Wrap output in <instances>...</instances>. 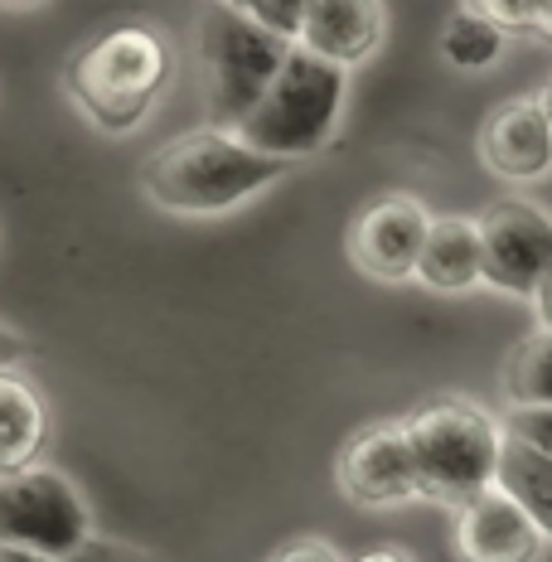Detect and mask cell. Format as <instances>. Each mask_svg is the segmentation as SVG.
<instances>
[{
  "label": "cell",
  "mask_w": 552,
  "mask_h": 562,
  "mask_svg": "<svg viewBox=\"0 0 552 562\" xmlns=\"http://www.w3.org/2000/svg\"><path fill=\"white\" fill-rule=\"evenodd\" d=\"M354 562H413L403 553V548H393V543H383V548H369V553H359Z\"/></svg>",
  "instance_id": "25"
},
{
  "label": "cell",
  "mask_w": 552,
  "mask_h": 562,
  "mask_svg": "<svg viewBox=\"0 0 552 562\" xmlns=\"http://www.w3.org/2000/svg\"><path fill=\"white\" fill-rule=\"evenodd\" d=\"M170 74L174 54L166 34L156 25H140V20H122V25L92 34L68 58L64 88L98 132L132 136L160 102V92L170 88Z\"/></svg>",
  "instance_id": "2"
},
{
  "label": "cell",
  "mask_w": 552,
  "mask_h": 562,
  "mask_svg": "<svg viewBox=\"0 0 552 562\" xmlns=\"http://www.w3.org/2000/svg\"><path fill=\"white\" fill-rule=\"evenodd\" d=\"M499 389L509 407H552V330L538 325L504 355Z\"/></svg>",
  "instance_id": "16"
},
{
  "label": "cell",
  "mask_w": 552,
  "mask_h": 562,
  "mask_svg": "<svg viewBox=\"0 0 552 562\" xmlns=\"http://www.w3.org/2000/svg\"><path fill=\"white\" fill-rule=\"evenodd\" d=\"M413 281H421L427 291H441V296L480 286V281H485V248H480L475 218H465V214L431 218L427 243H421V252H417Z\"/></svg>",
  "instance_id": "13"
},
{
  "label": "cell",
  "mask_w": 552,
  "mask_h": 562,
  "mask_svg": "<svg viewBox=\"0 0 552 562\" xmlns=\"http://www.w3.org/2000/svg\"><path fill=\"white\" fill-rule=\"evenodd\" d=\"M272 562H345L335 553V543H325V538H291L286 548H277Z\"/></svg>",
  "instance_id": "22"
},
{
  "label": "cell",
  "mask_w": 552,
  "mask_h": 562,
  "mask_svg": "<svg viewBox=\"0 0 552 562\" xmlns=\"http://www.w3.org/2000/svg\"><path fill=\"white\" fill-rule=\"evenodd\" d=\"M480 166L509 184H533L552 175V122L538 108V98H519V102H499L485 116L475 136Z\"/></svg>",
  "instance_id": "10"
},
{
  "label": "cell",
  "mask_w": 552,
  "mask_h": 562,
  "mask_svg": "<svg viewBox=\"0 0 552 562\" xmlns=\"http://www.w3.org/2000/svg\"><path fill=\"white\" fill-rule=\"evenodd\" d=\"M291 170V160L262 156L248 140L218 126H199L166 140L140 160V194L166 214H228L243 199L262 194Z\"/></svg>",
  "instance_id": "1"
},
{
  "label": "cell",
  "mask_w": 552,
  "mask_h": 562,
  "mask_svg": "<svg viewBox=\"0 0 552 562\" xmlns=\"http://www.w3.org/2000/svg\"><path fill=\"white\" fill-rule=\"evenodd\" d=\"M543 543L548 538L538 533V524L499 485L455 509V558L461 562H538Z\"/></svg>",
  "instance_id": "11"
},
{
  "label": "cell",
  "mask_w": 552,
  "mask_h": 562,
  "mask_svg": "<svg viewBox=\"0 0 552 562\" xmlns=\"http://www.w3.org/2000/svg\"><path fill=\"white\" fill-rule=\"evenodd\" d=\"M49 437V407L20 369L0 373V475H15L40 461Z\"/></svg>",
  "instance_id": "14"
},
{
  "label": "cell",
  "mask_w": 552,
  "mask_h": 562,
  "mask_svg": "<svg viewBox=\"0 0 552 562\" xmlns=\"http://www.w3.org/2000/svg\"><path fill=\"white\" fill-rule=\"evenodd\" d=\"M83 538H92V514L83 490L64 471L34 461L15 475H0V543L5 548L68 558Z\"/></svg>",
  "instance_id": "6"
},
{
  "label": "cell",
  "mask_w": 552,
  "mask_h": 562,
  "mask_svg": "<svg viewBox=\"0 0 552 562\" xmlns=\"http://www.w3.org/2000/svg\"><path fill=\"white\" fill-rule=\"evenodd\" d=\"M431 214L417 194H379L349 224V262L369 281H413Z\"/></svg>",
  "instance_id": "9"
},
{
  "label": "cell",
  "mask_w": 552,
  "mask_h": 562,
  "mask_svg": "<svg viewBox=\"0 0 552 562\" xmlns=\"http://www.w3.org/2000/svg\"><path fill=\"white\" fill-rule=\"evenodd\" d=\"M548 20H552V0H548ZM548 40H552V25H548Z\"/></svg>",
  "instance_id": "29"
},
{
  "label": "cell",
  "mask_w": 552,
  "mask_h": 562,
  "mask_svg": "<svg viewBox=\"0 0 552 562\" xmlns=\"http://www.w3.org/2000/svg\"><path fill=\"white\" fill-rule=\"evenodd\" d=\"M296 44L339 68H359L383 44V0H305Z\"/></svg>",
  "instance_id": "12"
},
{
  "label": "cell",
  "mask_w": 552,
  "mask_h": 562,
  "mask_svg": "<svg viewBox=\"0 0 552 562\" xmlns=\"http://www.w3.org/2000/svg\"><path fill=\"white\" fill-rule=\"evenodd\" d=\"M335 480L345 490V499H354L363 509H393L421 499L417 456L413 441H407L403 417L359 427L335 456Z\"/></svg>",
  "instance_id": "8"
},
{
  "label": "cell",
  "mask_w": 552,
  "mask_h": 562,
  "mask_svg": "<svg viewBox=\"0 0 552 562\" xmlns=\"http://www.w3.org/2000/svg\"><path fill=\"white\" fill-rule=\"evenodd\" d=\"M286 49H291V40H281L267 25H257L252 15L214 0L194 25L199 112H204V126L238 132L243 116L257 108V98L277 78Z\"/></svg>",
  "instance_id": "5"
},
{
  "label": "cell",
  "mask_w": 552,
  "mask_h": 562,
  "mask_svg": "<svg viewBox=\"0 0 552 562\" xmlns=\"http://www.w3.org/2000/svg\"><path fill=\"white\" fill-rule=\"evenodd\" d=\"M34 355V345L20 330H10V325H0V373L5 369H20L25 359Z\"/></svg>",
  "instance_id": "23"
},
{
  "label": "cell",
  "mask_w": 552,
  "mask_h": 562,
  "mask_svg": "<svg viewBox=\"0 0 552 562\" xmlns=\"http://www.w3.org/2000/svg\"><path fill=\"white\" fill-rule=\"evenodd\" d=\"M509 437L528 441L533 451H548L552 456V407H509L499 422Z\"/></svg>",
  "instance_id": "20"
},
{
  "label": "cell",
  "mask_w": 552,
  "mask_h": 562,
  "mask_svg": "<svg viewBox=\"0 0 552 562\" xmlns=\"http://www.w3.org/2000/svg\"><path fill=\"white\" fill-rule=\"evenodd\" d=\"M0 562H58V558H44V553H30V548H5V543H0Z\"/></svg>",
  "instance_id": "26"
},
{
  "label": "cell",
  "mask_w": 552,
  "mask_h": 562,
  "mask_svg": "<svg viewBox=\"0 0 552 562\" xmlns=\"http://www.w3.org/2000/svg\"><path fill=\"white\" fill-rule=\"evenodd\" d=\"M5 10H15V5H40V0H0Z\"/></svg>",
  "instance_id": "28"
},
{
  "label": "cell",
  "mask_w": 552,
  "mask_h": 562,
  "mask_svg": "<svg viewBox=\"0 0 552 562\" xmlns=\"http://www.w3.org/2000/svg\"><path fill=\"white\" fill-rule=\"evenodd\" d=\"M345 83H349V68L291 44L277 78L267 83L257 108L243 116V126L233 136L248 140L262 156L311 160L315 150H325L335 136L339 108H345Z\"/></svg>",
  "instance_id": "4"
},
{
  "label": "cell",
  "mask_w": 552,
  "mask_h": 562,
  "mask_svg": "<svg viewBox=\"0 0 552 562\" xmlns=\"http://www.w3.org/2000/svg\"><path fill=\"white\" fill-rule=\"evenodd\" d=\"M528 301H533V311H538V325L552 330V267H548V277L533 286V296H528Z\"/></svg>",
  "instance_id": "24"
},
{
  "label": "cell",
  "mask_w": 552,
  "mask_h": 562,
  "mask_svg": "<svg viewBox=\"0 0 552 562\" xmlns=\"http://www.w3.org/2000/svg\"><path fill=\"white\" fill-rule=\"evenodd\" d=\"M223 5L243 10V15H252L257 25H267L272 34L296 44V30H301V15H305V0H223Z\"/></svg>",
  "instance_id": "19"
},
{
  "label": "cell",
  "mask_w": 552,
  "mask_h": 562,
  "mask_svg": "<svg viewBox=\"0 0 552 562\" xmlns=\"http://www.w3.org/2000/svg\"><path fill=\"white\" fill-rule=\"evenodd\" d=\"M480 224V248H485V286L509 291V296H533V286L552 267V214L533 199H495Z\"/></svg>",
  "instance_id": "7"
},
{
  "label": "cell",
  "mask_w": 552,
  "mask_h": 562,
  "mask_svg": "<svg viewBox=\"0 0 552 562\" xmlns=\"http://www.w3.org/2000/svg\"><path fill=\"white\" fill-rule=\"evenodd\" d=\"M495 485L528 514V519L538 524V533L552 543V456L533 451L528 441H519V437H509V431H504Z\"/></svg>",
  "instance_id": "15"
},
{
  "label": "cell",
  "mask_w": 552,
  "mask_h": 562,
  "mask_svg": "<svg viewBox=\"0 0 552 562\" xmlns=\"http://www.w3.org/2000/svg\"><path fill=\"white\" fill-rule=\"evenodd\" d=\"M407 441L417 456L421 499L446 509H461L465 499L485 495L499 471V441L504 427L480 403L455 393L427 397L403 417Z\"/></svg>",
  "instance_id": "3"
},
{
  "label": "cell",
  "mask_w": 552,
  "mask_h": 562,
  "mask_svg": "<svg viewBox=\"0 0 552 562\" xmlns=\"http://www.w3.org/2000/svg\"><path fill=\"white\" fill-rule=\"evenodd\" d=\"M58 562H150V558L140 553V548L116 543V538H83L74 553L58 558Z\"/></svg>",
  "instance_id": "21"
},
{
  "label": "cell",
  "mask_w": 552,
  "mask_h": 562,
  "mask_svg": "<svg viewBox=\"0 0 552 562\" xmlns=\"http://www.w3.org/2000/svg\"><path fill=\"white\" fill-rule=\"evenodd\" d=\"M465 10H475V15L495 20L499 30L509 34H543L548 40V0H461Z\"/></svg>",
  "instance_id": "18"
},
{
  "label": "cell",
  "mask_w": 552,
  "mask_h": 562,
  "mask_svg": "<svg viewBox=\"0 0 552 562\" xmlns=\"http://www.w3.org/2000/svg\"><path fill=\"white\" fill-rule=\"evenodd\" d=\"M538 108H543V112H548V122H552V74H548L543 92H538Z\"/></svg>",
  "instance_id": "27"
},
{
  "label": "cell",
  "mask_w": 552,
  "mask_h": 562,
  "mask_svg": "<svg viewBox=\"0 0 552 562\" xmlns=\"http://www.w3.org/2000/svg\"><path fill=\"white\" fill-rule=\"evenodd\" d=\"M441 44V58L451 68H465V74H480V68H495L504 49H509V30H499L495 20L475 15V10H455V15H446V25L437 34Z\"/></svg>",
  "instance_id": "17"
}]
</instances>
